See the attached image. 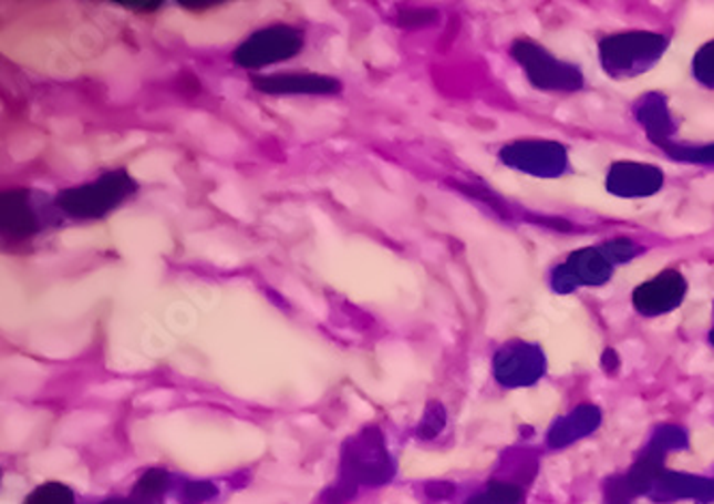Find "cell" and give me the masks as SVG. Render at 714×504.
Here are the masks:
<instances>
[{
	"label": "cell",
	"mask_w": 714,
	"mask_h": 504,
	"mask_svg": "<svg viewBox=\"0 0 714 504\" xmlns=\"http://www.w3.org/2000/svg\"><path fill=\"white\" fill-rule=\"evenodd\" d=\"M393 464L386 453L384 438L377 428H368L359 436L350 438L341 455L340 483L333 490L329 504L348 503L356 485H382L391 479Z\"/></svg>",
	"instance_id": "obj_1"
},
{
	"label": "cell",
	"mask_w": 714,
	"mask_h": 504,
	"mask_svg": "<svg viewBox=\"0 0 714 504\" xmlns=\"http://www.w3.org/2000/svg\"><path fill=\"white\" fill-rule=\"evenodd\" d=\"M136 192V181L125 169H114L105 172L97 181L61 192L54 206L71 219H102Z\"/></svg>",
	"instance_id": "obj_2"
},
{
	"label": "cell",
	"mask_w": 714,
	"mask_h": 504,
	"mask_svg": "<svg viewBox=\"0 0 714 504\" xmlns=\"http://www.w3.org/2000/svg\"><path fill=\"white\" fill-rule=\"evenodd\" d=\"M303 50V33L288 24H275L249 34L232 54L242 69H260L294 59Z\"/></svg>",
	"instance_id": "obj_3"
},
{
	"label": "cell",
	"mask_w": 714,
	"mask_h": 504,
	"mask_svg": "<svg viewBox=\"0 0 714 504\" xmlns=\"http://www.w3.org/2000/svg\"><path fill=\"white\" fill-rule=\"evenodd\" d=\"M665 48V39L659 34L650 33H631L615 34L603 41L601 45V56L603 65L608 73H618V71H633L648 68L652 61L661 56Z\"/></svg>",
	"instance_id": "obj_4"
},
{
	"label": "cell",
	"mask_w": 714,
	"mask_h": 504,
	"mask_svg": "<svg viewBox=\"0 0 714 504\" xmlns=\"http://www.w3.org/2000/svg\"><path fill=\"white\" fill-rule=\"evenodd\" d=\"M513 56L526 68L528 78L545 91H573L581 86V75L576 68L558 63L541 48L530 41H517Z\"/></svg>",
	"instance_id": "obj_5"
},
{
	"label": "cell",
	"mask_w": 714,
	"mask_h": 504,
	"mask_svg": "<svg viewBox=\"0 0 714 504\" xmlns=\"http://www.w3.org/2000/svg\"><path fill=\"white\" fill-rule=\"evenodd\" d=\"M256 91L267 95H338L341 82L320 73H272L251 75Z\"/></svg>",
	"instance_id": "obj_6"
},
{
	"label": "cell",
	"mask_w": 714,
	"mask_h": 504,
	"mask_svg": "<svg viewBox=\"0 0 714 504\" xmlns=\"http://www.w3.org/2000/svg\"><path fill=\"white\" fill-rule=\"evenodd\" d=\"M0 226L11 240H27L43 228L29 189H7L0 198Z\"/></svg>",
	"instance_id": "obj_7"
},
{
	"label": "cell",
	"mask_w": 714,
	"mask_h": 504,
	"mask_svg": "<svg viewBox=\"0 0 714 504\" xmlns=\"http://www.w3.org/2000/svg\"><path fill=\"white\" fill-rule=\"evenodd\" d=\"M686 292V284L681 272L665 270L656 275L652 281L640 286L633 295V302L642 313H665L672 311L676 305H681L682 297Z\"/></svg>",
	"instance_id": "obj_8"
},
{
	"label": "cell",
	"mask_w": 714,
	"mask_h": 504,
	"mask_svg": "<svg viewBox=\"0 0 714 504\" xmlns=\"http://www.w3.org/2000/svg\"><path fill=\"white\" fill-rule=\"evenodd\" d=\"M661 183H663V176L659 169L638 166V164H618L612 168L608 187L613 194H620V196H644V194H654Z\"/></svg>",
	"instance_id": "obj_9"
},
{
	"label": "cell",
	"mask_w": 714,
	"mask_h": 504,
	"mask_svg": "<svg viewBox=\"0 0 714 504\" xmlns=\"http://www.w3.org/2000/svg\"><path fill=\"white\" fill-rule=\"evenodd\" d=\"M503 160L515 166V168H532V162L537 164L535 172H551L562 168L565 153L560 146L541 142V144H515L503 151Z\"/></svg>",
	"instance_id": "obj_10"
},
{
	"label": "cell",
	"mask_w": 714,
	"mask_h": 504,
	"mask_svg": "<svg viewBox=\"0 0 714 504\" xmlns=\"http://www.w3.org/2000/svg\"><path fill=\"white\" fill-rule=\"evenodd\" d=\"M569 270L576 284H601L610 277L612 267H610V260L603 258L599 251L586 249L571 258Z\"/></svg>",
	"instance_id": "obj_11"
},
{
	"label": "cell",
	"mask_w": 714,
	"mask_h": 504,
	"mask_svg": "<svg viewBox=\"0 0 714 504\" xmlns=\"http://www.w3.org/2000/svg\"><path fill=\"white\" fill-rule=\"evenodd\" d=\"M170 485V476L168 472L162 471V469H151V471L144 472L139 479H137L136 487H134V498L137 501H146V503H155Z\"/></svg>",
	"instance_id": "obj_12"
},
{
	"label": "cell",
	"mask_w": 714,
	"mask_h": 504,
	"mask_svg": "<svg viewBox=\"0 0 714 504\" xmlns=\"http://www.w3.org/2000/svg\"><path fill=\"white\" fill-rule=\"evenodd\" d=\"M24 504H75V496L68 485L50 481L39 485Z\"/></svg>",
	"instance_id": "obj_13"
},
{
	"label": "cell",
	"mask_w": 714,
	"mask_h": 504,
	"mask_svg": "<svg viewBox=\"0 0 714 504\" xmlns=\"http://www.w3.org/2000/svg\"><path fill=\"white\" fill-rule=\"evenodd\" d=\"M436 20H438V13L427 7H406V9H400V13H397V24L404 29L430 27Z\"/></svg>",
	"instance_id": "obj_14"
},
{
	"label": "cell",
	"mask_w": 714,
	"mask_h": 504,
	"mask_svg": "<svg viewBox=\"0 0 714 504\" xmlns=\"http://www.w3.org/2000/svg\"><path fill=\"white\" fill-rule=\"evenodd\" d=\"M217 496V487L208 481H192L183 487V503L203 504Z\"/></svg>",
	"instance_id": "obj_15"
},
{
	"label": "cell",
	"mask_w": 714,
	"mask_h": 504,
	"mask_svg": "<svg viewBox=\"0 0 714 504\" xmlns=\"http://www.w3.org/2000/svg\"><path fill=\"white\" fill-rule=\"evenodd\" d=\"M444 425V410L441 403L432 402L427 405V412L418 425V436H436Z\"/></svg>",
	"instance_id": "obj_16"
},
{
	"label": "cell",
	"mask_w": 714,
	"mask_h": 504,
	"mask_svg": "<svg viewBox=\"0 0 714 504\" xmlns=\"http://www.w3.org/2000/svg\"><path fill=\"white\" fill-rule=\"evenodd\" d=\"M693 69H695V75H697L704 84L714 86V43H708L706 48H702V50H700V54L695 56Z\"/></svg>",
	"instance_id": "obj_17"
},
{
	"label": "cell",
	"mask_w": 714,
	"mask_h": 504,
	"mask_svg": "<svg viewBox=\"0 0 714 504\" xmlns=\"http://www.w3.org/2000/svg\"><path fill=\"white\" fill-rule=\"evenodd\" d=\"M489 501L494 504H517L519 503V490L505 483H491L487 492Z\"/></svg>",
	"instance_id": "obj_18"
},
{
	"label": "cell",
	"mask_w": 714,
	"mask_h": 504,
	"mask_svg": "<svg viewBox=\"0 0 714 504\" xmlns=\"http://www.w3.org/2000/svg\"><path fill=\"white\" fill-rule=\"evenodd\" d=\"M118 4L136 13H151L162 7V2H146V0H118Z\"/></svg>",
	"instance_id": "obj_19"
},
{
	"label": "cell",
	"mask_w": 714,
	"mask_h": 504,
	"mask_svg": "<svg viewBox=\"0 0 714 504\" xmlns=\"http://www.w3.org/2000/svg\"><path fill=\"white\" fill-rule=\"evenodd\" d=\"M178 4H180L183 9H189V11H206V9L219 7L221 2H217V0H180Z\"/></svg>",
	"instance_id": "obj_20"
},
{
	"label": "cell",
	"mask_w": 714,
	"mask_h": 504,
	"mask_svg": "<svg viewBox=\"0 0 714 504\" xmlns=\"http://www.w3.org/2000/svg\"><path fill=\"white\" fill-rule=\"evenodd\" d=\"M691 160H697V162H714V148L693 151V153H691Z\"/></svg>",
	"instance_id": "obj_21"
},
{
	"label": "cell",
	"mask_w": 714,
	"mask_h": 504,
	"mask_svg": "<svg viewBox=\"0 0 714 504\" xmlns=\"http://www.w3.org/2000/svg\"><path fill=\"white\" fill-rule=\"evenodd\" d=\"M427 494H432V496H444V494H451V487H444V485H430L427 487Z\"/></svg>",
	"instance_id": "obj_22"
},
{
	"label": "cell",
	"mask_w": 714,
	"mask_h": 504,
	"mask_svg": "<svg viewBox=\"0 0 714 504\" xmlns=\"http://www.w3.org/2000/svg\"><path fill=\"white\" fill-rule=\"evenodd\" d=\"M103 504H153V503H146V501H137V498H127V501H107V503Z\"/></svg>",
	"instance_id": "obj_23"
}]
</instances>
